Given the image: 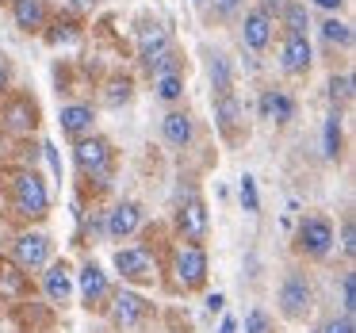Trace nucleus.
<instances>
[{"label": "nucleus", "mask_w": 356, "mask_h": 333, "mask_svg": "<svg viewBox=\"0 0 356 333\" xmlns=\"http://www.w3.org/2000/svg\"><path fill=\"white\" fill-rule=\"evenodd\" d=\"M12 261L24 272H39L50 264V238L47 234H19L12 241Z\"/></svg>", "instance_id": "nucleus-7"}, {"label": "nucleus", "mask_w": 356, "mask_h": 333, "mask_svg": "<svg viewBox=\"0 0 356 333\" xmlns=\"http://www.w3.org/2000/svg\"><path fill=\"white\" fill-rule=\"evenodd\" d=\"M73 161H77L81 177L108 180L111 172H115V149H111L108 138L88 134V138H77V146H73Z\"/></svg>", "instance_id": "nucleus-1"}, {"label": "nucleus", "mask_w": 356, "mask_h": 333, "mask_svg": "<svg viewBox=\"0 0 356 333\" xmlns=\"http://www.w3.org/2000/svg\"><path fill=\"white\" fill-rule=\"evenodd\" d=\"M12 85V70H8V62H0V92Z\"/></svg>", "instance_id": "nucleus-37"}, {"label": "nucleus", "mask_w": 356, "mask_h": 333, "mask_svg": "<svg viewBox=\"0 0 356 333\" xmlns=\"http://www.w3.org/2000/svg\"><path fill=\"white\" fill-rule=\"evenodd\" d=\"M172 272H177V287L180 291H200L207 284V249L184 241V245L172 253Z\"/></svg>", "instance_id": "nucleus-3"}, {"label": "nucleus", "mask_w": 356, "mask_h": 333, "mask_svg": "<svg viewBox=\"0 0 356 333\" xmlns=\"http://www.w3.org/2000/svg\"><path fill=\"white\" fill-rule=\"evenodd\" d=\"M325 161H337L341 157V111H333L330 119H325Z\"/></svg>", "instance_id": "nucleus-26"}, {"label": "nucleus", "mask_w": 356, "mask_h": 333, "mask_svg": "<svg viewBox=\"0 0 356 333\" xmlns=\"http://www.w3.org/2000/svg\"><path fill=\"white\" fill-rule=\"evenodd\" d=\"M211 85H215V92H218V96L230 92V65H226V58H222V54L211 58Z\"/></svg>", "instance_id": "nucleus-29"}, {"label": "nucleus", "mask_w": 356, "mask_h": 333, "mask_svg": "<svg viewBox=\"0 0 356 333\" xmlns=\"http://www.w3.org/2000/svg\"><path fill=\"white\" fill-rule=\"evenodd\" d=\"M333 241H337V234H333V222L322 215H310L299 222V234H295V245H299L302 257H310V261H322L325 253L333 249Z\"/></svg>", "instance_id": "nucleus-5"}, {"label": "nucleus", "mask_w": 356, "mask_h": 333, "mask_svg": "<svg viewBox=\"0 0 356 333\" xmlns=\"http://www.w3.org/2000/svg\"><path fill=\"white\" fill-rule=\"evenodd\" d=\"M195 4H203V0H195Z\"/></svg>", "instance_id": "nucleus-42"}, {"label": "nucleus", "mask_w": 356, "mask_h": 333, "mask_svg": "<svg viewBox=\"0 0 356 333\" xmlns=\"http://www.w3.org/2000/svg\"><path fill=\"white\" fill-rule=\"evenodd\" d=\"M92 127H96V111L88 108V104H70V108H62V131L70 134L73 142L88 138Z\"/></svg>", "instance_id": "nucleus-16"}, {"label": "nucleus", "mask_w": 356, "mask_h": 333, "mask_svg": "<svg viewBox=\"0 0 356 333\" xmlns=\"http://www.w3.org/2000/svg\"><path fill=\"white\" fill-rule=\"evenodd\" d=\"M218 333H238V322H234V318H222V325H218Z\"/></svg>", "instance_id": "nucleus-41"}, {"label": "nucleus", "mask_w": 356, "mask_h": 333, "mask_svg": "<svg viewBox=\"0 0 356 333\" xmlns=\"http://www.w3.org/2000/svg\"><path fill=\"white\" fill-rule=\"evenodd\" d=\"M241 39H245L249 50H264L272 42V19L264 16L261 8L245 12V24H241Z\"/></svg>", "instance_id": "nucleus-19"}, {"label": "nucleus", "mask_w": 356, "mask_h": 333, "mask_svg": "<svg viewBox=\"0 0 356 333\" xmlns=\"http://www.w3.org/2000/svg\"><path fill=\"white\" fill-rule=\"evenodd\" d=\"M284 4H287V0H264V8H261V12L272 19V16H280V12H284Z\"/></svg>", "instance_id": "nucleus-36"}, {"label": "nucleus", "mask_w": 356, "mask_h": 333, "mask_svg": "<svg viewBox=\"0 0 356 333\" xmlns=\"http://www.w3.org/2000/svg\"><path fill=\"white\" fill-rule=\"evenodd\" d=\"M4 127L12 134H31L39 127V104L31 96H16V100L4 108Z\"/></svg>", "instance_id": "nucleus-12"}, {"label": "nucleus", "mask_w": 356, "mask_h": 333, "mask_svg": "<svg viewBox=\"0 0 356 333\" xmlns=\"http://www.w3.org/2000/svg\"><path fill=\"white\" fill-rule=\"evenodd\" d=\"M165 50H169V31H165L161 24H146V27H142V31H138V62L146 65V70L165 54Z\"/></svg>", "instance_id": "nucleus-15"}, {"label": "nucleus", "mask_w": 356, "mask_h": 333, "mask_svg": "<svg viewBox=\"0 0 356 333\" xmlns=\"http://www.w3.org/2000/svg\"><path fill=\"white\" fill-rule=\"evenodd\" d=\"M115 268L127 284H138V287L154 284V276H157V261L149 257V249H119Z\"/></svg>", "instance_id": "nucleus-6"}, {"label": "nucleus", "mask_w": 356, "mask_h": 333, "mask_svg": "<svg viewBox=\"0 0 356 333\" xmlns=\"http://www.w3.org/2000/svg\"><path fill=\"white\" fill-rule=\"evenodd\" d=\"M195 127H192V115L188 111H169V115L161 119V138L169 142L172 149H184L188 142H192Z\"/></svg>", "instance_id": "nucleus-18"}, {"label": "nucleus", "mask_w": 356, "mask_h": 333, "mask_svg": "<svg viewBox=\"0 0 356 333\" xmlns=\"http://www.w3.org/2000/svg\"><path fill=\"white\" fill-rule=\"evenodd\" d=\"M280 16H284V24H287V35H307V27H310L307 4H299V0H287Z\"/></svg>", "instance_id": "nucleus-24"}, {"label": "nucleus", "mask_w": 356, "mask_h": 333, "mask_svg": "<svg viewBox=\"0 0 356 333\" xmlns=\"http://www.w3.org/2000/svg\"><path fill=\"white\" fill-rule=\"evenodd\" d=\"M81 299H85V307H100L104 299H111L108 272H104L100 264H85V268H81Z\"/></svg>", "instance_id": "nucleus-14"}, {"label": "nucleus", "mask_w": 356, "mask_h": 333, "mask_svg": "<svg viewBox=\"0 0 356 333\" xmlns=\"http://www.w3.org/2000/svg\"><path fill=\"white\" fill-rule=\"evenodd\" d=\"M322 333H356V325L348 314H341V318H330V322L322 325Z\"/></svg>", "instance_id": "nucleus-35"}, {"label": "nucleus", "mask_w": 356, "mask_h": 333, "mask_svg": "<svg viewBox=\"0 0 356 333\" xmlns=\"http://www.w3.org/2000/svg\"><path fill=\"white\" fill-rule=\"evenodd\" d=\"M241 207L249 211V215H257V211H261V195H257V180L249 177H241Z\"/></svg>", "instance_id": "nucleus-30"}, {"label": "nucleus", "mask_w": 356, "mask_h": 333, "mask_svg": "<svg viewBox=\"0 0 356 333\" xmlns=\"http://www.w3.org/2000/svg\"><path fill=\"white\" fill-rule=\"evenodd\" d=\"M348 100H353V77H348V73H341V77L330 81V104H333V111H341Z\"/></svg>", "instance_id": "nucleus-28"}, {"label": "nucleus", "mask_w": 356, "mask_h": 333, "mask_svg": "<svg viewBox=\"0 0 356 333\" xmlns=\"http://www.w3.org/2000/svg\"><path fill=\"white\" fill-rule=\"evenodd\" d=\"M42 291L50 302H70L73 295V276L70 264H47V276H42Z\"/></svg>", "instance_id": "nucleus-20"}, {"label": "nucleus", "mask_w": 356, "mask_h": 333, "mask_svg": "<svg viewBox=\"0 0 356 333\" xmlns=\"http://www.w3.org/2000/svg\"><path fill=\"white\" fill-rule=\"evenodd\" d=\"M0 307H4V299H0Z\"/></svg>", "instance_id": "nucleus-43"}, {"label": "nucleus", "mask_w": 356, "mask_h": 333, "mask_svg": "<svg viewBox=\"0 0 356 333\" xmlns=\"http://www.w3.org/2000/svg\"><path fill=\"white\" fill-rule=\"evenodd\" d=\"M12 207H16V215H24V218H47L50 192H47V184H42L39 172H19V177L12 180Z\"/></svg>", "instance_id": "nucleus-2"}, {"label": "nucleus", "mask_w": 356, "mask_h": 333, "mask_svg": "<svg viewBox=\"0 0 356 333\" xmlns=\"http://www.w3.org/2000/svg\"><path fill=\"white\" fill-rule=\"evenodd\" d=\"M12 19H16L19 31L35 35L47 27V4L42 0H12Z\"/></svg>", "instance_id": "nucleus-17"}, {"label": "nucleus", "mask_w": 356, "mask_h": 333, "mask_svg": "<svg viewBox=\"0 0 356 333\" xmlns=\"http://www.w3.org/2000/svg\"><path fill=\"white\" fill-rule=\"evenodd\" d=\"M134 100V81L131 77H111L108 88H104V104L108 108H123V104Z\"/></svg>", "instance_id": "nucleus-23"}, {"label": "nucleus", "mask_w": 356, "mask_h": 333, "mask_svg": "<svg viewBox=\"0 0 356 333\" xmlns=\"http://www.w3.org/2000/svg\"><path fill=\"white\" fill-rule=\"evenodd\" d=\"M341 253L353 261L356 257V222H353V215H345V222H341Z\"/></svg>", "instance_id": "nucleus-32"}, {"label": "nucleus", "mask_w": 356, "mask_h": 333, "mask_svg": "<svg viewBox=\"0 0 356 333\" xmlns=\"http://www.w3.org/2000/svg\"><path fill=\"white\" fill-rule=\"evenodd\" d=\"M215 4H218V12H226V16H230V12H234V8H238L241 0H215Z\"/></svg>", "instance_id": "nucleus-39"}, {"label": "nucleus", "mask_w": 356, "mask_h": 333, "mask_svg": "<svg viewBox=\"0 0 356 333\" xmlns=\"http://www.w3.org/2000/svg\"><path fill=\"white\" fill-rule=\"evenodd\" d=\"M245 333H272V318L264 310H249L245 314Z\"/></svg>", "instance_id": "nucleus-34"}, {"label": "nucleus", "mask_w": 356, "mask_h": 333, "mask_svg": "<svg viewBox=\"0 0 356 333\" xmlns=\"http://www.w3.org/2000/svg\"><path fill=\"white\" fill-rule=\"evenodd\" d=\"M149 73H154V77H161V73H180V54L169 47V50H165V54L154 62V65H149Z\"/></svg>", "instance_id": "nucleus-33"}, {"label": "nucleus", "mask_w": 356, "mask_h": 333, "mask_svg": "<svg viewBox=\"0 0 356 333\" xmlns=\"http://www.w3.org/2000/svg\"><path fill=\"white\" fill-rule=\"evenodd\" d=\"M322 39L330 47H353V27L341 24V19H325L322 24Z\"/></svg>", "instance_id": "nucleus-27"}, {"label": "nucleus", "mask_w": 356, "mask_h": 333, "mask_svg": "<svg viewBox=\"0 0 356 333\" xmlns=\"http://www.w3.org/2000/svg\"><path fill=\"white\" fill-rule=\"evenodd\" d=\"M154 85L165 104H177L184 96V73H161V77H154Z\"/></svg>", "instance_id": "nucleus-25"}, {"label": "nucleus", "mask_w": 356, "mask_h": 333, "mask_svg": "<svg viewBox=\"0 0 356 333\" xmlns=\"http://www.w3.org/2000/svg\"><path fill=\"white\" fill-rule=\"evenodd\" d=\"M310 62H314V47H310L307 35H287L284 50H280V65H284V73L299 77V73L310 70Z\"/></svg>", "instance_id": "nucleus-11"}, {"label": "nucleus", "mask_w": 356, "mask_h": 333, "mask_svg": "<svg viewBox=\"0 0 356 333\" xmlns=\"http://www.w3.org/2000/svg\"><path fill=\"white\" fill-rule=\"evenodd\" d=\"M280 310L291 322H302L314 310V287H310V279L302 272H287L284 276V284H280Z\"/></svg>", "instance_id": "nucleus-4"}, {"label": "nucleus", "mask_w": 356, "mask_h": 333, "mask_svg": "<svg viewBox=\"0 0 356 333\" xmlns=\"http://www.w3.org/2000/svg\"><path fill=\"white\" fill-rule=\"evenodd\" d=\"M257 111H261V119H268V123H291L295 100L287 92H280V88H264L261 100H257Z\"/></svg>", "instance_id": "nucleus-13"}, {"label": "nucleus", "mask_w": 356, "mask_h": 333, "mask_svg": "<svg viewBox=\"0 0 356 333\" xmlns=\"http://www.w3.org/2000/svg\"><path fill=\"white\" fill-rule=\"evenodd\" d=\"M146 318H149V302L142 299V295H134V291L111 295V322H115V325L134 330V325H142Z\"/></svg>", "instance_id": "nucleus-9"}, {"label": "nucleus", "mask_w": 356, "mask_h": 333, "mask_svg": "<svg viewBox=\"0 0 356 333\" xmlns=\"http://www.w3.org/2000/svg\"><path fill=\"white\" fill-rule=\"evenodd\" d=\"M207 203L200 200V195H188L184 203H180V211H177V230H180V238L184 241H195L200 245L203 238H207Z\"/></svg>", "instance_id": "nucleus-8"}, {"label": "nucleus", "mask_w": 356, "mask_h": 333, "mask_svg": "<svg viewBox=\"0 0 356 333\" xmlns=\"http://www.w3.org/2000/svg\"><path fill=\"white\" fill-rule=\"evenodd\" d=\"M314 4H318V8H325V12H337L345 0H314Z\"/></svg>", "instance_id": "nucleus-38"}, {"label": "nucleus", "mask_w": 356, "mask_h": 333, "mask_svg": "<svg viewBox=\"0 0 356 333\" xmlns=\"http://www.w3.org/2000/svg\"><path fill=\"white\" fill-rule=\"evenodd\" d=\"M222 295H211V299H207V310H211V314H215V310H222Z\"/></svg>", "instance_id": "nucleus-40"}, {"label": "nucleus", "mask_w": 356, "mask_h": 333, "mask_svg": "<svg viewBox=\"0 0 356 333\" xmlns=\"http://www.w3.org/2000/svg\"><path fill=\"white\" fill-rule=\"evenodd\" d=\"M238 119H241V104L234 100V92L218 96V100H215V123H218V131H222V134H234Z\"/></svg>", "instance_id": "nucleus-22"}, {"label": "nucleus", "mask_w": 356, "mask_h": 333, "mask_svg": "<svg viewBox=\"0 0 356 333\" xmlns=\"http://www.w3.org/2000/svg\"><path fill=\"white\" fill-rule=\"evenodd\" d=\"M341 307H345L348 318H353V310H356V276H353V272L341 276Z\"/></svg>", "instance_id": "nucleus-31"}, {"label": "nucleus", "mask_w": 356, "mask_h": 333, "mask_svg": "<svg viewBox=\"0 0 356 333\" xmlns=\"http://www.w3.org/2000/svg\"><path fill=\"white\" fill-rule=\"evenodd\" d=\"M27 291V272L16 261H0V299H16Z\"/></svg>", "instance_id": "nucleus-21"}, {"label": "nucleus", "mask_w": 356, "mask_h": 333, "mask_svg": "<svg viewBox=\"0 0 356 333\" xmlns=\"http://www.w3.org/2000/svg\"><path fill=\"white\" fill-rule=\"evenodd\" d=\"M138 226H142V203L123 200V203H115V207L108 211V222H104V230H108L111 241H123V238H131Z\"/></svg>", "instance_id": "nucleus-10"}]
</instances>
